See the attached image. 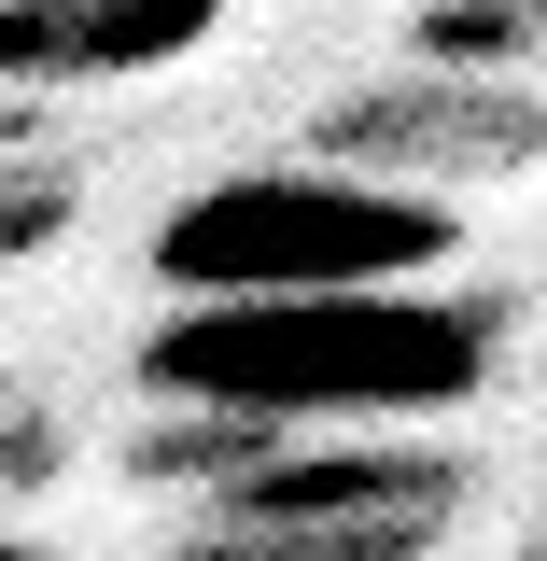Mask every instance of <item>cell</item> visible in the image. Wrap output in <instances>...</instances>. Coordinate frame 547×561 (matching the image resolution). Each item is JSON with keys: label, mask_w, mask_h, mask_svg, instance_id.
I'll use <instances>...</instances> for the list:
<instances>
[{"label": "cell", "mask_w": 547, "mask_h": 561, "mask_svg": "<svg viewBox=\"0 0 547 561\" xmlns=\"http://www.w3.org/2000/svg\"><path fill=\"white\" fill-rule=\"evenodd\" d=\"M491 379V323L449 295H281V309H183L155 337V393L253 435H323V421H421Z\"/></svg>", "instance_id": "6da1fadb"}, {"label": "cell", "mask_w": 547, "mask_h": 561, "mask_svg": "<svg viewBox=\"0 0 547 561\" xmlns=\"http://www.w3.org/2000/svg\"><path fill=\"white\" fill-rule=\"evenodd\" d=\"M449 253L435 197H379L351 169H253L210 183L155 225V267L183 280L197 309H281V295H408Z\"/></svg>", "instance_id": "7a4b0ae2"}, {"label": "cell", "mask_w": 547, "mask_h": 561, "mask_svg": "<svg viewBox=\"0 0 547 561\" xmlns=\"http://www.w3.org/2000/svg\"><path fill=\"white\" fill-rule=\"evenodd\" d=\"M464 519V463L435 449H309V463H239L197 505L183 561H435Z\"/></svg>", "instance_id": "3957f363"}, {"label": "cell", "mask_w": 547, "mask_h": 561, "mask_svg": "<svg viewBox=\"0 0 547 561\" xmlns=\"http://www.w3.org/2000/svg\"><path fill=\"white\" fill-rule=\"evenodd\" d=\"M534 154V113L520 99H491V84H379V99H338L323 113V154L309 169H351V183H379V197H421L435 169H520Z\"/></svg>", "instance_id": "277c9868"}, {"label": "cell", "mask_w": 547, "mask_h": 561, "mask_svg": "<svg viewBox=\"0 0 547 561\" xmlns=\"http://www.w3.org/2000/svg\"><path fill=\"white\" fill-rule=\"evenodd\" d=\"M210 0H14L0 14V84H113V70H169L197 57Z\"/></svg>", "instance_id": "5b68a950"}]
</instances>
